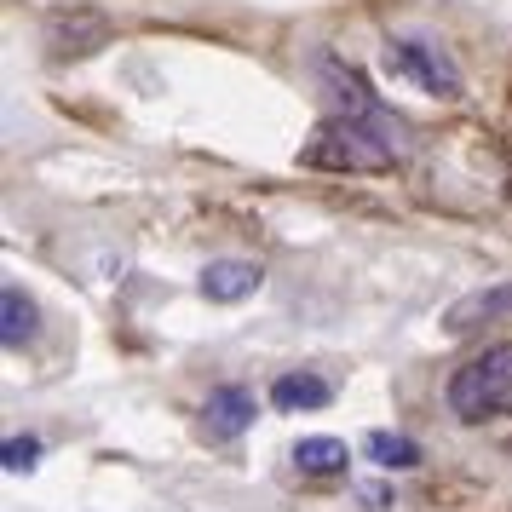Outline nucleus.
<instances>
[{"label": "nucleus", "instance_id": "obj_1", "mask_svg": "<svg viewBox=\"0 0 512 512\" xmlns=\"http://www.w3.org/2000/svg\"><path fill=\"white\" fill-rule=\"evenodd\" d=\"M300 162L328 173H386L403 162V139L392 116H328L300 150Z\"/></svg>", "mask_w": 512, "mask_h": 512}, {"label": "nucleus", "instance_id": "obj_2", "mask_svg": "<svg viewBox=\"0 0 512 512\" xmlns=\"http://www.w3.org/2000/svg\"><path fill=\"white\" fill-rule=\"evenodd\" d=\"M449 409L466 426L512 420V340L478 351L472 363H461V369L449 374Z\"/></svg>", "mask_w": 512, "mask_h": 512}, {"label": "nucleus", "instance_id": "obj_3", "mask_svg": "<svg viewBox=\"0 0 512 512\" xmlns=\"http://www.w3.org/2000/svg\"><path fill=\"white\" fill-rule=\"evenodd\" d=\"M386 70H392L397 81L420 87V93H432V98H461V87H466L461 64H455L438 41H426V35H392V41H386Z\"/></svg>", "mask_w": 512, "mask_h": 512}, {"label": "nucleus", "instance_id": "obj_4", "mask_svg": "<svg viewBox=\"0 0 512 512\" xmlns=\"http://www.w3.org/2000/svg\"><path fill=\"white\" fill-rule=\"evenodd\" d=\"M259 282H265V271H259L254 259H208L196 288L213 305H236V300H248V294H259Z\"/></svg>", "mask_w": 512, "mask_h": 512}, {"label": "nucleus", "instance_id": "obj_5", "mask_svg": "<svg viewBox=\"0 0 512 512\" xmlns=\"http://www.w3.org/2000/svg\"><path fill=\"white\" fill-rule=\"evenodd\" d=\"M323 87H328L334 116H386V104L369 93V81L351 64H340V58H323Z\"/></svg>", "mask_w": 512, "mask_h": 512}, {"label": "nucleus", "instance_id": "obj_6", "mask_svg": "<svg viewBox=\"0 0 512 512\" xmlns=\"http://www.w3.org/2000/svg\"><path fill=\"white\" fill-rule=\"evenodd\" d=\"M259 403L248 386H219V392H208V403H202V426H208L213 438H242L248 426H254Z\"/></svg>", "mask_w": 512, "mask_h": 512}, {"label": "nucleus", "instance_id": "obj_7", "mask_svg": "<svg viewBox=\"0 0 512 512\" xmlns=\"http://www.w3.org/2000/svg\"><path fill=\"white\" fill-rule=\"evenodd\" d=\"M507 317H512V282H495V288H478V294H466V300L449 305L443 328H449V334H472V328L507 323Z\"/></svg>", "mask_w": 512, "mask_h": 512}, {"label": "nucleus", "instance_id": "obj_8", "mask_svg": "<svg viewBox=\"0 0 512 512\" xmlns=\"http://www.w3.org/2000/svg\"><path fill=\"white\" fill-rule=\"evenodd\" d=\"M328 380L323 374H311V369H300V374H282L277 386H271V403H277L282 415H300V409H323L328 403Z\"/></svg>", "mask_w": 512, "mask_h": 512}, {"label": "nucleus", "instance_id": "obj_9", "mask_svg": "<svg viewBox=\"0 0 512 512\" xmlns=\"http://www.w3.org/2000/svg\"><path fill=\"white\" fill-rule=\"evenodd\" d=\"M0 311H6V323H0V340H6L12 351L29 346V340H35V300H29L18 282H12V288L0 294Z\"/></svg>", "mask_w": 512, "mask_h": 512}, {"label": "nucleus", "instance_id": "obj_10", "mask_svg": "<svg viewBox=\"0 0 512 512\" xmlns=\"http://www.w3.org/2000/svg\"><path fill=\"white\" fill-rule=\"evenodd\" d=\"M346 443L340 438H300L294 443V466L311 472V478H328V472H346Z\"/></svg>", "mask_w": 512, "mask_h": 512}, {"label": "nucleus", "instance_id": "obj_11", "mask_svg": "<svg viewBox=\"0 0 512 512\" xmlns=\"http://www.w3.org/2000/svg\"><path fill=\"white\" fill-rule=\"evenodd\" d=\"M369 461L380 466V472H409V466H420V443L403 438V432H369Z\"/></svg>", "mask_w": 512, "mask_h": 512}, {"label": "nucleus", "instance_id": "obj_12", "mask_svg": "<svg viewBox=\"0 0 512 512\" xmlns=\"http://www.w3.org/2000/svg\"><path fill=\"white\" fill-rule=\"evenodd\" d=\"M6 472H35V461H41V438H6Z\"/></svg>", "mask_w": 512, "mask_h": 512}]
</instances>
